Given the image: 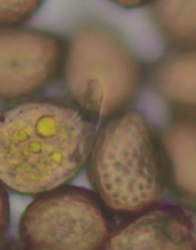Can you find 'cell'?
I'll list each match as a JSON object with an SVG mask.
<instances>
[{"mask_svg":"<svg viewBox=\"0 0 196 250\" xmlns=\"http://www.w3.org/2000/svg\"><path fill=\"white\" fill-rule=\"evenodd\" d=\"M98 121L70 96L10 101L0 109V183L23 196L68 184L87 163Z\"/></svg>","mask_w":196,"mask_h":250,"instance_id":"1","label":"cell"},{"mask_svg":"<svg viewBox=\"0 0 196 250\" xmlns=\"http://www.w3.org/2000/svg\"><path fill=\"white\" fill-rule=\"evenodd\" d=\"M86 166L93 191L122 218L166 200L176 183L162 132L136 109L125 108L105 118Z\"/></svg>","mask_w":196,"mask_h":250,"instance_id":"2","label":"cell"},{"mask_svg":"<svg viewBox=\"0 0 196 250\" xmlns=\"http://www.w3.org/2000/svg\"><path fill=\"white\" fill-rule=\"evenodd\" d=\"M61 73L69 96L98 120L127 108L145 77L143 63L125 42L97 22L72 33Z\"/></svg>","mask_w":196,"mask_h":250,"instance_id":"3","label":"cell"},{"mask_svg":"<svg viewBox=\"0 0 196 250\" xmlns=\"http://www.w3.org/2000/svg\"><path fill=\"white\" fill-rule=\"evenodd\" d=\"M22 214L19 235L29 250H105L114 213L94 191L61 186L37 196Z\"/></svg>","mask_w":196,"mask_h":250,"instance_id":"4","label":"cell"},{"mask_svg":"<svg viewBox=\"0 0 196 250\" xmlns=\"http://www.w3.org/2000/svg\"><path fill=\"white\" fill-rule=\"evenodd\" d=\"M66 43L56 35L0 27V100L38 94L62 71Z\"/></svg>","mask_w":196,"mask_h":250,"instance_id":"5","label":"cell"},{"mask_svg":"<svg viewBox=\"0 0 196 250\" xmlns=\"http://www.w3.org/2000/svg\"><path fill=\"white\" fill-rule=\"evenodd\" d=\"M195 210L181 202H159L116 225L105 250L196 249Z\"/></svg>","mask_w":196,"mask_h":250,"instance_id":"6","label":"cell"},{"mask_svg":"<svg viewBox=\"0 0 196 250\" xmlns=\"http://www.w3.org/2000/svg\"><path fill=\"white\" fill-rule=\"evenodd\" d=\"M152 80L165 100L190 112L196 103L195 50L176 49L166 54L152 68Z\"/></svg>","mask_w":196,"mask_h":250,"instance_id":"7","label":"cell"},{"mask_svg":"<svg viewBox=\"0 0 196 250\" xmlns=\"http://www.w3.org/2000/svg\"><path fill=\"white\" fill-rule=\"evenodd\" d=\"M149 5L155 24L174 47L196 49V0H155Z\"/></svg>","mask_w":196,"mask_h":250,"instance_id":"8","label":"cell"},{"mask_svg":"<svg viewBox=\"0 0 196 250\" xmlns=\"http://www.w3.org/2000/svg\"><path fill=\"white\" fill-rule=\"evenodd\" d=\"M43 0H0V27H9L32 18Z\"/></svg>","mask_w":196,"mask_h":250,"instance_id":"9","label":"cell"},{"mask_svg":"<svg viewBox=\"0 0 196 250\" xmlns=\"http://www.w3.org/2000/svg\"><path fill=\"white\" fill-rule=\"evenodd\" d=\"M11 225L10 199L5 187L0 183V241L7 235Z\"/></svg>","mask_w":196,"mask_h":250,"instance_id":"10","label":"cell"},{"mask_svg":"<svg viewBox=\"0 0 196 250\" xmlns=\"http://www.w3.org/2000/svg\"><path fill=\"white\" fill-rule=\"evenodd\" d=\"M113 3L124 9H135L149 5L155 0H111Z\"/></svg>","mask_w":196,"mask_h":250,"instance_id":"11","label":"cell"}]
</instances>
